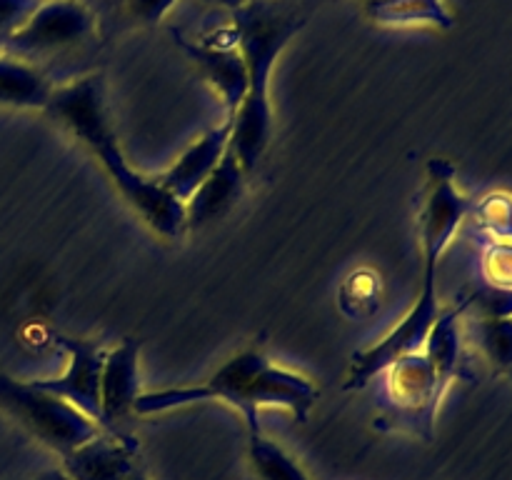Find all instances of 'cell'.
<instances>
[{
  "instance_id": "obj_1",
  "label": "cell",
  "mask_w": 512,
  "mask_h": 480,
  "mask_svg": "<svg viewBox=\"0 0 512 480\" xmlns=\"http://www.w3.org/2000/svg\"><path fill=\"white\" fill-rule=\"evenodd\" d=\"M45 113L100 160L120 195L155 233L168 240H178L185 233V205L173 198L158 178H145L125 160L110 120L103 75L88 73L70 83L55 85Z\"/></svg>"
},
{
  "instance_id": "obj_2",
  "label": "cell",
  "mask_w": 512,
  "mask_h": 480,
  "mask_svg": "<svg viewBox=\"0 0 512 480\" xmlns=\"http://www.w3.org/2000/svg\"><path fill=\"white\" fill-rule=\"evenodd\" d=\"M233 38L248 65V93L233 115V145L245 173H255L273 143L270 73L285 45L305 25L288 0H248L230 8Z\"/></svg>"
},
{
  "instance_id": "obj_3",
  "label": "cell",
  "mask_w": 512,
  "mask_h": 480,
  "mask_svg": "<svg viewBox=\"0 0 512 480\" xmlns=\"http://www.w3.org/2000/svg\"><path fill=\"white\" fill-rule=\"evenodd\" d=\"M208 400H223V403L238 408L253 435L260 433L258 410L263 405L288 408L300 423H308L315 400H318V388L305 375L273 365L265 350L260 345H253L220 365L205 383L140 393L133 405V413L155 415L183 408V405L208 403Z\"/></svg>"
},
{
  "instance_id": "obj_4",
  "label": "cell",
  "mask_w": 512,
  "mask_h": 480,
  "mask_svg": "<svg viewBox=\"0 0 512 480\" xmlns=\"http://www.w3.org/2000/svg\"><path fill=\"white\" fill-rule=\"evenodd\" d=\"M0 410L60 458L100 433V425L68 400L0 373Z\"/></svg>"
},
{
  "instance_id": "obj_5",
  "label": "cell",
  "mask_w": 512,
  "mask_h": 480,
  "mask_svg": "<svg viewBox=\"0 0 512 480\" xmlns=\"http://www.w3.org/2000/svg\"><path fill=\"white\" fill-rule=\"evenodd\" d=\"M98 33V15L85 0H43L33 15L15 30L0 53L15 60L35 65L43 70V63L63 58L65 53L83 48Z\"/></svg>"
},
{
  "instance_id": "obj_6",
  "label": "cell",
  "mask_w": 512,
  "mask_h": 480,
  "mask_svg": "<svg viewBox=\"0 0 512 480\" xmlns=\"http://www.w3.org/2000/svg\"><path fill=\"white\" fill-rule=\"evenodd\" d=\"M383 420L423 440H433L435 415L445 388L425 353H410L385 370Z\"/></svg>"
},
{
  "instance_id": "obj_7",
  "label": "cell",
  "mask_w": 512,
  "mask_h": 480,
  "mask_svg": "<svg viewBox=\"0 0 512 480\" xmlns=\"http://www.w3.org/2000/svg\"><path fill=\"white\" fill-rule=\"evenodd\" d=\"M475 208L473 200L455 185V168L445 158L428 160L423 213H420V248L423 260L438 263L443 250L453 240L465 215Z\"/></svg>"
},
{
  "instance_id": "obj_8",
  "label": "cell",
  "mask_w": 512,
  "mask_h": 480,
  "mask_svg": "<svg viewBox=\"0 0 512 480\" xmlns=\"http://www.w3.org/2000/svg\"><path fill=\"white\" fill-rule=\"evenodd\" d=\"M58 343L68 353V365H65L63 375L30 380V383L45 393L68 400L80 413H85L100 425L103 423V400H100V378H103L105 360L103 345L93 343V340L70 338V335H60Z\"/></svg>"
},
{
  "instance_id": "obj_9",
  "label": "cell",
  "mask_w": 512,
  "mask_h": 480,
  "mask_svg": "<svg viewBox=\"0 0 512 480\" xmlns=\"http://www.w3.org/2000/svg\"><path fill=\"white\" fill-rule=\"evenodd\" d=\"M175 43L195 63L205 80L213 85L218 98L223 100L228 115L238 113L245 93H248V65L233 38V30L225 40H193L185 38L180 30H173Z\"/></svg>"
},
{
  "instance_id": "obj_10",
  "label": "cell",
  "mask_w": 512,
  "mask_h": 480,
  "mask_svg": "<svg viewBox=\"0 0 512 480\" xmlns=\"http://www.w3.org/2000/svg\"><path fill=\"white\" fill-rule=\"evenodd\" d=\"M138 438L103 428L95 438L63 455V470L73 480H128L138 463Z\"/></svg>"
},
{
  "instance_id": "obj_11",
  "label": "cell",
  "mask_w": 512,
  "mask_h": 480,
  "mask_svg": "<svg viewBox=\"0 0 512 480\" xmlns=\"http://www.w3.org/2000/svg\"><path fill=\"white\" fill-rule=\"evenodd\" d=\"M248 173L240 165L233 145H228L218 168L185 200V230H203L223 220L243 200Z\"/></svg>"
},
{
  "instance_id": "obj_12",
  "label": "cell",
  "mask_w": 512,
  "mask_h": 480,
  "mask_svg": "<svg viewBox=\"0 0 512 480\" xmlns=\"http://www.w3.org/2000/svg\"><path fill=\"white\" fill-rule=\"evenodd\" d=\"M230 135H233V115L223 120L220 125H215L213 130L203 135L200 140H195L168 170L158 178V183L168 190L173 198H178L180 203L190 198L200 185L208 180V175L218 168L220 158L225 155L230 145Z\"/></svg>"
},
{
  "instance_id": "obj_13",
  "label": "cell",
  "mask_w": 512,
  "mask_h": 480,
  "mask_svg": "<svg viewBox=\"0 0 512 480\" xmlns=\"http://www.w3.org/2000/svg\"><path fill=\"white\" fill-rule=\"evenodd\" d=\"M140 340L125 338L115 345L103 360V378H100V400H103V428H113L118 420L133 413V405L140 395L138 380Z\"/></svg>"
},
{
  "instance_id": "obj_14",
  "label": "cell",
  "mask_w": 512,
  "mask_h": 480,
  "mask_svg": "<svg viewBox=\"0 0 512 480\" xmlns=\"http://www.w3.org/2000/svg\"><path fill=\"white\" fill-rule=\"evenodd\" d=\"M470 300H460L458 305L448 310H440L438 320L430 328L428 338H425L423 353L433 365L435 375H438L440 385L448 390V385L463 373V315L468 313Z\"/></svg>"
},
{
  "instance_id": "obj_15",
  "label": "cell",
  "mask_w": 512,
  "mask_h": 480,
  "mask_svg": "<svg viewBox=\"0 0 512 480\" xmlns=\"http://www.w3.org/2000/svg\"><path fill=\"white\" fill-rule=\"evenodd\" d=\"M55 83L45 70L0 53V105L3 108L45 110Z\"/></svg>"
},
{
  "instance_id": "obj_16",
  "label": "cell",
  "mask_w": 512,
  "mask_h": 480,
  "mask_svg": "<svg viewBox=\"0 0 512 480\" xmlns=\"http://www.w3.org/2000/svg\"><path fill=\"white\" fill-rule=\"evenodd\" d=\"M363 10L375 25L383 28L430 25V28L450 30L455 25L445 0H365Z\"/></svg>"
},
{
  "instance_id": "obj_17",
  "label": "cell",
  "mask_w": 512,
  "mask_h": 480,
  "mask_svg": "<svg viewBox=\"0 0 512 480\" xmlns=\"http://www.w3.org/2000/svg\"><path fill=\"white\" fill-rule=\"evenodd\" d=\"M465 335L473 340L485 360L500 373L512 370V315L505 318H485L475 315L470 318Z\"/></svg>"
},
{
  "instance_id": "obj_18",
  "label": "cell",
  "mask_w": 512,
  "mask_h": 480,
  "mask_svg": "<svg viewBox=\"0 0 512 480\" xmlns=\"http://www.w3.org/2000/svg\"><path fill=\"white\" fill-rule=\"evenodd\" d=\"M338 308L350 320H368L383 308V280L375 270L358 268L340 283Z\"/></svg>"
},
{
  "instance_id": "obj_19",
  "label": "cell",
  "mask_w": 512,
  "mask_h": 480,
  "mask_svg": "<svg viewBox=\"0 0 512 480\" xmlns=\"http://www.w3.org/2000/svg\"><path fill=\"white\" fill-rule=\"evenodd\" d=\"M250 463L258 480H310L303 468L280 445L263 438V433L250 435Z\"/></svg>"
},
{
  "instance_id": "obj_20",
  "label": "cell",
  "mask_w": 512,
  "mask_h": 480,
  "mask_svg": "<svg viewBox=\"0 0 512 480\" xmlns=\"http://www.w3.org/2000/svg\"><path fill=\"white\" fill-rule=\"evenodd\" d=\"M475 213H478L483 228H488L490 233L498 235L500 240H510L512 243V198L503 193L488 195L480 205H475Z\"/></svg>"
},
{
  "instance_id": "obj_21",
  "label": "cell",
  "mask_w": 512,
  "mask_h": 480,
  "mask_svg": "<svg viewBox=\"0 0 512 480\" xmlns=\"http://www.w3.org/2000/svg\"><path fill=\"white\" fill-rule=\"evenodd\" d=\"M483 273L493 288L512 290V243L498 240L483 255Z\"/></svg>"
},
{
  "instance_id": "obj_22",
  "label": "cell",
  "mask_w": 512,
  "mask_h": 480,
  "mask_svg": "<svg viewBox=\"0 0 512 480\" xmlns=\"http://www.w3.org/2000/svg\"><path fill=\"white\" fill-rule=\"evenodd\" d=\"M178 0H120L118 8L133 25H155L168 15Z\"/></svg>"
},
{
  "instance_id": "obj_23",
  "label": "cell",
  "mask_w": 512,
  "mask_h": 480,
  "mask_svg": "<svg viewBox=\"0 0 512 480\" xmlns=\"http://www.w3.org/2000/svg\"><path fill=\"white\" fill-rule=\"evenodd\" d=\"M43 0H0V45L25 25Z\"/></svg>"
},
{
  "instance_id": "obj_24",
  "label": "cell",
  "mask_w": 512,
  "mask_h": 480,
  "mask_svg": "<svg viewBox=\"0 0 512 480\" xmlns=\"http://www.w3.org/2000/svg\"><path fill=\"white\" fill-rule=\"evenodd\" d=\"M35 480H73L70 475H65L63 468H53V470H45V473H40Z\"/></svg>"
},
{
  "instance_id": "obj_25",
  "label": "cell",
  "mask_w": 512,
  "mask_h": 480,
  "mask_svg": "<svg viewBox=\"0 0 512 480\" xmlns=\"http://www.w3.org/2000/svg\"><path fill=\"white\" fill-rule=\"evenodd\" d=\"M215 3H223V5H228V8H235V5L248 3V0H215Z\"/></svg>"
},
{
  "instance_id": "obj_26",
  "label": "cell",
  "mask_w": 512,
  "mask_h": 480,
  "mask_svg": "<svg viewBox=\"0 0 512 480\" xmlns=\"http://www.w3.org/2000/svg\"><path fill=\"white\" fill-rule=\"evenodd\" d=\"M128 480H148V475H145L143 473V470H140V468H135V473L133 475H130V478Z\"/></svg>"
},
{
  "instance_id": "obj_27",
  "label": "cell",
  "mask_w": 512,
  "mask_h": 480,
  "mask_svg": "<svg viewBox=\"0 0 512 480\" xmlns=\"http://www.w3.org/2000/svg\"><path fill=\"white\" fill-rule=\"evenodd\" d=\"M100 3H103V5H108V8H110V5H118L120 0H100Z\"/></svg>"
}]
</instances>
